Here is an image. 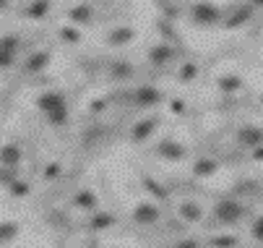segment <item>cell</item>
<instances>
[{"instance_id":"6da1fadb","label":"cell","mask_w":263,"mask_h":248,"mask_svg":"<svg viewBox=\"0 0 263 248\" xmlns=\"http://www.w3.org/2000/svg\"><path fill=\"white\" fill-rule=\"evenodd\" d=\"M214 217L221 222V225H235L245 217V206L235 199H224L214 206Z\"/></svg>"},{"instance_id":"7a4b0ae2","label":"cell","mask_w":263,"mask_h":248,"mask_svg":"<svg viewBox=\"0 0 263 248\" xmlns=\"http://www.w3.org/2000/svg\"><path fill=\"white\" fill-rule=\"evenodd\" d=\"M159 220V206L152 201H141L133 206V222L136 225H154Z\"/></svg>"},{"instance_id":"3957f363","label":"cell","mask_w":263,"mask_h":248,"mask_svg":"<svg viewBox=\"0 0 263 248\" xmlns=\"http://www.w3.org/2000/svg\"><path fill=\"white\" fill-rule=\"evenodd\" d=\"M191 16H193V21L201 24V26H211V24H216V21L221 19L219 8L211 6V3H196L193 11H191Z\"/></svg>"},{"instance_id":"277c9868","label":"cell","mask_w":263,"mask_h":248,"mask_svg":"<svg viewBox=\"0 0 263 248\" xmlns=\"http://www.w3.org/2000/svg\"><path fill=\"white\" fill-rule=\"evenodd\" d=\"M136 40V29L133 26H115L107 34V45L109 47H125Z\"/></svg>"},{"instance_id":"5b68a950","label":"cell","mask_w":263,"mask_h":248,"mask_svg":"<svg viewBox=\"0 0 263 248\" xmlns=\"http://www.w3.org/2000/svg\"><path fill=\"white\" fill-rule=\"evenodd\" d=\"M133 99H136V104H141V108H152V104H157V102L162 99V92H159L157 86L143 84V86H138V89L133 92Z\"/></svg>"},{"instance_id":"8992f818","label":"cell","mask_w":263,"mask_h":248,"mask_svg":"<svg viewBox=\"0 0 263 248\" xmlns=\"http://www.w3.org/2000/svg\"><path fill=\"white\" fill-rule=\"evenodd\" d=\"M157 152H159V157H164V160H170V162H180V160H185V147L177 144V141H172V138L159 141Z\"/></svg>"},{"instance_id":"52a82bcc","label":"cell","mask_w":263,"mask_h":248,"mask_svg":"<svg viewBox=\"0 0 263 248\" xmlns=\"http://www.w3.org/2000/svg\"><path fill=\"white\" fill-rule=\"evenodd\" d=\"M36 108L50 115V113H55L58 108H65V97H63V92H45L40 99H36Z\"/></svg>"},{"instance_id":"ba28073f","label":"cell","mask_w":263,"mask_h":248,"mask_svg":"<svg viewBox=\"0 0 263 248\" xmlns=\"http://www.w3.org/2000/svg\"><path fill=\"white\" fill-rule=\"evenodd\" d=\"M159 126V118H146V120H138L130 131V138L136 141V144H141V141H146L148 136H152Z\"/></svg>"},{"instance_id":"9c48e42d","label":"cell","mask_w":263,"mask_h":248,"mask_svg":"<svg viewBox=\"0 0 263 248\" xmlns=\"http://www.w3.org/2000/svg\"><path fill=\"white\" fill-rule=\"evenodd\" d=\"M21 157H24V152H21V147H16V144L0 147V167H11V170H16V167L21 165Z\"/></svg>"},{"instance_id":"30bf717a","label":"cell","mask_w":263,"mask_h":248,"mask_svg":"<svg viewBox=\"0 0 263 248\" xmlns=\"http://www.w3.org/2000/svg\"><path fill=\"white\" fill-rule=\"evenodd\" d=\"M50 52L47 50H40V52H31L29 58H26V63H24V68H26V74H40V70H45L47 65H50Z\"/></svg>"},{"instance_id":"8fae6325","label":"cell","mask_w":263,"mask_h":248,"mask_svg":"<svg viewBox=\"0 0 263 248\" xmlns=\"http://www.w3.org/2000/svg\"><path fill=\"white\" fill-rule=\"evenodd\" d=\"M260 138H263V131L258 126H245V128L237 131V141H240L242 147L255 149V147H260Z\"/></svg>"},{"instance_id":"7c38bea8","label":"cell","mask_w":263,"mask_h":248,"mask_svg":"<svg viewBox=\"0 0 263 248\" xmlns=\"http://www.w3.org/2000/svg\"><path fill=\"white\" fill-rule=\"evenodd\" d=\"M177 211H180V217L185 220V222H201L203 220V206L198 204V201H182L180 206H177Z\"/></svg>"},{"instance_id":"4fadbf2b","label":"cell","mask_w":263,"mask_h":248,"mask_svg":"<svg viewBox=\"0 0 263 248\" xmlns=\"http://www.w3.org/2000/svg\"><path fill=\"white\" fill-rule=\"evenodd\" d=\"M73 206L81 209V211H94V209L99 206V199H97V193H94V191L81 188L76 196H73Z\"/></svg>"},{"instance_id":"5bb4252c","label":"cell","mask_w":263,"mask_h":248,"mask_svg":"<svg viewBox=\"0 0 263 248\" xmlns=\"http://www.w3.org/2000/svg\"><path fill=\"white\" fill-rule=\"evenodd\" d=\"M216 170H219V162L214 157H201L193 165V175H196V178H211V175H216Z\"/></svg>"},{"instance_id":"9a60e30c","label":"cell","mask_w":263,"mask_h":248,"mask_svg":"<svg viewBox=\"0 0 263 248\" xmlns=\"http://www.w3.org/2000/svg\"><path fill=\"white\" fill-rule=\"evenodd\" d=\"M175 58V50L170 45H154L152 50H148V60H152L154 65H164Z\"/></svg>"},{"instance_id":"2e32d148","label":"cell","mask_w":263,"mask_h":248,"mask_svg":"<svg viewBox=\"0 0 263 248\" xmlns=\"http://www.w3.org/2000/svg\"><path fill=\"white\" fill-rule=\"evenodd\" d=\"M242 79L237 76V74H224V76H219V81H216V86L221 89V92H227V94H232V92H240L242 89Z\"/></svg>"},{"instance_id":"e0dca14e","label":"cell","mask_w":263,"mask_h":248,"mask_svg":"<svg viewBox=\"0 0 263 248\" xmlns=\"http://www.w3.org/2000/svg\"><path fill=\"white\" fill-rule=\"evenodd\" d=\"M109 74H112V79H118V81H128V79L136 74V68H133L128 60H118V63L109 65Z\"/></svg>"},{"instance_id":"ac0fdd59","label":"cell","mask_w":263,"mask_h":248,"mask_svg":"<svg viewBox=\"0 0 263 248\" xmlns=\"http://www.w3.org/2000/svg\"><path fill=\"white\" fill-rule=\"evenodd\" d=\"M118 220H115V215H109V211H99V215H94L91 217V222H89V230H107V227H112Z\"/></svg>"},{"instance_id":"d6986e66","label":"cell","mask_w":263,"mask_h":248,"mask_svg":"<svg viewBox=\"0 0 263 248\" xmlns=\"http://www.w3.org/2000/svg\"><path fill=\"white\" fill-rule=\"evenodd\" d=\"M68 19H70L73 24H89V21L94 19V11H91L89 6H73V8L68 11Z\"/></svg>"},{"instance_id":"ffe728a7","label":"cell","mask_w":263,"mask_h":248,"mask_svg":"<svg viewBox=\"0 0 263 248\" xmlns=\"http://www.w3.org/2000/svg\"><path fill=\"white\" fill-rule=\"evenodd\" d=\"M253 16V11L250 8H240L237 13H232L227 21H224V26L227 29H237V26H242V24H248V19Z\"/></svg>"},{"instance_id":"44dd1931","label":"cell","mask_w":263,"mask_h":248,"mask_svg":"<svg viewBox=\"0 0 263 248\" xmlns=\"http://www.w3.org/2000/svg\"><path fill=\"white\" fill-rule=\"evenodd\" d=\"M196 76H198V65H196V63H185V65L180 68V74H177V79H180L182 84L196 81Z\"/></svg>"},{"instance_id":"7402d4cb","label":"cell","mask_w":263,"mask_h":248,"mask_svg":"<svg viewBox=\"0 0 263 248\" xmlns=\"http://www.w3.org/2000/svg\"><path fill=\"white\" fill-rule=\"evenodd\" d=\"M240 245V238L237 235H219V238H211V248H237Z\"/></svg>"},{"instance_id":"603a6c76","label":"cell","mask_w":263,"mask_h":248,"mask_svg":"<svg viewBox=\"0 0 263 248\" xmlns=\"http://www.w3.org/2000/svg\"><path fill=\"white\" fill-rule=\"evenodd\" d=\"M18 235V222H0V243H8Z\"/></svg>"},{"instance_id":"cb8c5ba5","label":"cell","mask_w":263,"mask_h":248,"mask_svg":"<svg viewBox=\"0 0 263 248\" xmlns=\"http://www.w3.org/2000/svg\"><path fill=\"white\" fill-rule=\"evenodd\" d=\"M50 13V3H29L26 6V16L29 19H45Z\"/></svg>"},{"instance_id":"d4e9b609","label":"cell","mask_w":263,"mask_h":248,"mask_svg":"<svg viewBox=\"0 0 263 248\" xmlns=\"http://www.w3.org/2000/svg\"><path fill=\"white\" fill-rule=\"evenodd\" d=\"M143 188H146V191H152L157 199H167V191H164V188H162V186H159L154 178H148V175L143 178Z\"/></svg>"},{"instance_id":"484cf974","label":"cell","mask_w":263,"mask_h":248,"mask_svg":"<svg viewBox=\"0 0 263 248\" xmlns=\"http://www.w3.org/2000/svg\"><path fill=\"white\" fill-rule=\"evenodd\" d=\"M8 188H11V193H13L16 199H24V196H29V193H31V186H29L26 181H13Z\"/></svg>"},{"instance_id":"4316f807","label":"cell","mask_w":263,"mask_h":248,"mask_svg":"<svg viewBox=\"0 0 263 248\" xmlns=\"http://www.w3.org/2000/svg\"><path fill=\"white\" fill-rule=\"evenodd\" d=\"M18 45H21V40L16 37V34H6V37L0 40V47H3V50H8V52H13V55H16Z\"/></svg>"},{"instance_id":"83f0119b","label":"cell","mask_w":263,"mask_h":248,"mask_svg":"<svg viewBox=\"0 0 263 248\" xmlns=\"http://www.w3.org/2000/svg\"><path fill=\"white\" fill-rule=\"evenodd\" d=\"M60 37H63L65 42H70V45H76V42L81 40V31L73 29V26H63V29H60Z\"/></svg>"},{"instance_id":"f1b7e54d","label":"cell","mask_w":263,"mask_h":248,"mask_svg":"<svg viewBox=\"0 0 263 248\" xmlns=\"http://www.w3.org/2000/svg\"><path fill=\"white\" fill-rule=\"evenodd\" d=\"M47 118H50V123H52V126H63V123L68 120V108H58V110H55V113H50Z\"/></svg>"},{"instance_id":"f546056e","label":"cell","mask_w":263,"mask_h":248,"mask_svg":"<svg viewBox=\"0 0 263 248\" xmlns=\"http://www.w3.org/2000/svg\"><path fill=\"white\" fill-rule=\"evenodd\" d=\"M60 162H50L47 167H45V181H55L58 178V175H60Z\"/></svg>"},{"instance_id":"4dcf8cb0","label":"cell","mask_w":263,"mask_h":248,"mask_svg":"<svg viewBox=\"0 0 263 248\" xmlns=\"http://www.w3.org/2000/svg\"><path fill=\"white\" fill-rule=\"evenodd\" d=\"M13 60H16V55H13V52H8V50L0 47V68H11V65H13Z\"/></svg>"},{"instance_id":"1f68e13d","label":"cell","mask_w":263,"mask_h":248,"mask_svg":"<svg viewBox=\"0 0 263 248\" xmlns=\"http://www.w3.org/2000/svg\"><path fill=\"white\" fill-rule=\"evenodd\" d=\"M250 235H253L255 240H260V238H263V217H255V220H253V227H250Z\"/></svg>"},{"instance_id":"d6a6232c","label":"cell","mask_w":263,"mask_h":248,"mask_svg":"<svg viewBox=\"0 0 263 248\" xmlns=\"http://www.w3.org/2000/svg\"><path fill=\"white\" fill-rule=\"evenodd\" d=\"M16 178H13V172L11 167H0V186H11Z\"/></svg>"},{"instance_id":"836d02e7","label":"cell","mask_w":263,"mask_h":248,"mask_svg":"<svg viewBox=\"0 0 263 248\" xmlns=\"http://www.w3.org/2000/svg\"><path fill=\"white\" fill-rule=\"evenodd\" d=\"M102 110H107V99L104 97H97L91 102V113H102Z\"/></svg>"},{"instance_id":"e575fe53","label":"cell","mask_w":263,"mask_h":248,"mask_svg":"<svg viewBox=\"0 0 263 248\" xmlns=\"http://www.w3.org/2000/svg\"><path fill=\"white\" fill-rule=\"evenodd\" d=\"M172 113H177V115L185 113V102L182 99H172Z\"/></svg>"},{"instance_id":"d590c367","label":"cell","mask_w":263,"mask_h":248,"mask_svg":"<svg viewBox=\"0 0 263 248\" xmlns=\"http://www.w3.org/2000/svg\"><path fill=\"white\" fill-rule=\"evenodd\" d=\"M175 248H198V243L196 240H180Z\"/></svg>"},{"instance_id":"8d00e7d4","label":"cell","mask_w":263,"mask_h":248,"mask_svg":"<svg viewBox=\"0 0 263 248\" xmlns=\"http://www.w3.org/2000/svg\"><path fill=\"white\" fill-rule=\"evenodd\" d=\"M253 160H255V162H260V160H263V149H260V147H255V149H253Z\"/></svg>"}]
</instances>
